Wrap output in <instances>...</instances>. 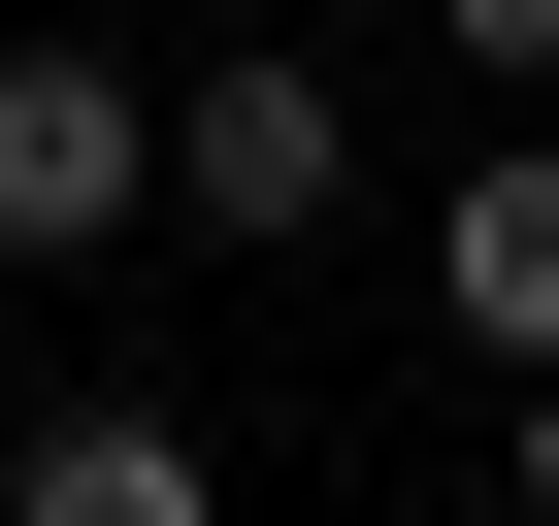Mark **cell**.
Masks as SVG:
<instances>
[{"label": "cell", "mask_w": 559, "mask_h": 526, "mask_svg": "<svg viewBox=\"0 0 559 526\" xmlns=\"http://www.w3.org/2000/svg\"><path fill=\"white\" fill-rule=\"evenodd\" d=\"M428 67H493V99H559V0H428Z\"/></svg>", "instance_id": "5b68a950"}, {"label": "cell", "mask_w": 559, "mask_h": 526, "mask_svg": "<svg viewBox=\"0 0 559 526\" xmlns=\"http://www.w3.org/2000/svg\"><path fill=\"white\" fill-rule=\"evenodd\" d=\"M428 330H461V362H526V395H559V132H493V165H461V198H428Z\"/></svg>", "instance_id": "3957f363"}, {"label": "cell", "mask_w": 559, "mask_h": 526, "mask_svg": "<svg viewBox=\"0 0 559 526\" xmlns=\"http://www.w3.org/2000/svg\"><path fill=\"white\" fill-rule=\"evenodd\" d=\"M362 198V99L297 67V34H230V67H165V230H230V263H297Z\"/></svg>", "instance_id": "6da1fadb"}, {"label": "cell", "mask_w": 559, "mask_h": 526, "mask_svg": "<svg viewBox=\"0 0 559 526\" xmlns=\"http://www.w3.org/2000/svg\"><path fill=\"white\" fill-rule=\"evenodd\" d=\"M165 230V99L99 34H0V263H132Z\"/></svg>", "instance_id": "7a4b0ae2"}, {"label": "cell", "mask_w": 559, "mask_h": 526, "mask_svg": "<svg viewBox=\"0 0 559 526\" xmlns=\"http://www.w3.org/2000/svg\"><path fill=\"white\" fill-rule=\"evenodd\" d=\"M493 493H526V526H559V395H526V428H493Z\"/></svg>", "instance_id": "8992f818"}, {"label": "cell", "mask_w": 559, "mask_h": 526, "mask_svg": "<svg viewBox=\"0 0 559 526\" xmlns=\"http://www.w3.org/2000/svg\"><path fill=\"white\" fill-rule=\"evenodd\" d=\"M0 526H230V461H198L165 395H67L34 461H0Z\"/></svg>", "instance_id": "277c9868"}]
</instances>
